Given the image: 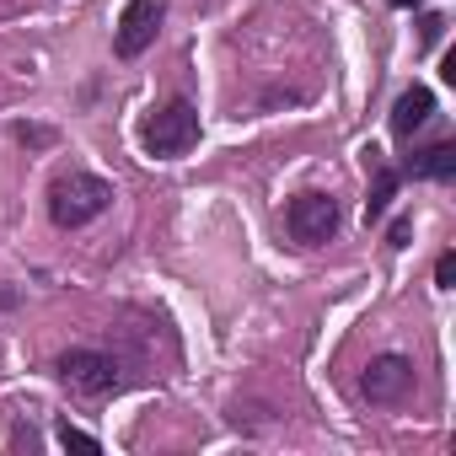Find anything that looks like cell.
<instances>
[{"instance_id":"cell-1","label":"cell","mask_w":456,"mask_h":456,"mask_svg":"<svg viewBox=\"0 0 456 456\" xmlns=\"http://www.w3.org/2000/svg\"><path fill=\"white\" fill-rule=\"evenodd\" d=\"M108 204H113V183L108 177H92V172H65L49 188V215H54V225H65V232L97 220Z\"/></svg>"},{"instance_id":"cell-2","label":"cell","mask_w":456,"mask_h":456,"mask_svg":"<svg viewBox=\"0 0 456 456\" xmlns=\"http://www.w3.org/2000/svg\"><path fill=\"white\" fill-rule=\"evenodd\" d=\"M140 140H145V151H151L156 161H172V156L193 151V145H199V108L183 102V97L167 102V108H156V113L145 118Z\"/></svg>"},{"instance_id":"cell-3","label":"cell","mask_w":456,"mask_h":456,"mask_svg":"<svg viewBox=\"0 0 456 456\" xmlns=\"http://www.w3.org/2000/svg\"><path fill=\"white\" fill-rule=\"evenodd\" d=\"M285 225H290V237H296L301 248H322V242L338 232V199H328V193H301V199H290Z\"/></svg>"},{"instance_id":"cell-4","label":"cell","mask_w":456,"mask_h":456,"mask_svg":"<svg viewBox=\"0 0 456 456\" xmlns=\"http://www.w3.org/2000/svg\"><path fill=\"white\" fill-rule=\"evenodd\" d=\"M60 381L81 397H108V392H118V365L97 349H70L60 360Z\"/></svg>"},{"instance_id":"cell-5","label":"cell","mask_w":456,"mask_h":456,"mask_svg":"<svg viewBox=\"0 0 456 456\" xmlns=\"http://www.w3.org/2000/svg\"><path fill=\"white\" fill-rule=\"evenodd\" d=\"M413 360H403V354H376L370 365H365V376H360V392L376 403V408H392V403H403V397H413Z\"/></svg>"},{"instance_id":"cell-6","label":"cell","mask_w":456,"mask_h":456,"mask_svg":"<svg viewBox=\"0 0 456 456\" xmlns=\"http://www.w3.org/2000/svg\"><path fill=\"white\" fill-rule=\"evenodd\" d=\"M156 28H161V0H129L118 12V33H113L118 60H140L156 44Z\"/></svg>"},{"instance_id":"cell-7","label":"cell","mask_w":456,"mask_h":456,"mask_svg":"<svg viewBox=\"0 0 456 456\" xmlns=\"http://www.w3.org/2000/svg\"><path fill=\"white\" fill-rule=\"evenodd\" d=\"M429 113H435V92H429V86H408V92L392 102V134H397V140H413V134L429 124Z\"/></svg>"},{"instance_id":"cell-8","label":"cell","mask_w":456,"mask_h":456,"mask_svg":"<svg viewBox=\"0 0 456 456\" xmlns=\"http://www.w3.org/2000/svg\"><path fill=\"white\" fill-rule=\"evenodd\" d=\"M376 156H381V151H376V145H365V161H376ZM397 183H403V177H397L392 167H381V161H376V183H370V199H365V220H370V225H376V220L392 209V199H397Z\"/></svg>"},{"instance_id":"cell-9","label":"cell","mask_w":456,"mask_h":456,"mask_svg":"<svg viewBox=\"0 0 456 456\" xmlns=\"http://www.w3.org/2000/svg\"><path fill=\"white\" fill-rule=\"evenodd\" d=\"M408 172H413V177H429V183L456 177V145H451V140H440V145H429V151H413Z\"/></svg>"},{"instance_id":"cell-10","label":"cell","mask_w":456,"mask_h":456,"mask_svg":"<svg viewBox=\"0 0 456 456\" xmlns=\"http://www.w3.org/2000/svg\"><path fill=\"white\" fill-rule=\"evenodd\" d=\"M440 33H445V17H440V12H424V17H419V49H435Z\"/></svg>"},{"instance_id":"cell-11","label":"cell","mask_w":456,"mask_h":456,"mask_svg":"<svg viewBox=\"0 0 456 456\" xmlns=\"http://www.w3.org/2000/svg\"><path fill=\"white\" fill-rule=\"evenodd\" d=\"M60 440H65V445H76V451H102V440H97V435H86V429H76V424H60Z\"/></svg>"},{"instance_id":"cell-12","label":"cell","mask_w":456,"mask_h":456,"mask_svg":"<svg viewBox=\"0 0 456 456\" xmlns=\"http://www.w3.org/2000/svg\"><path fill=\"white\" fill-rule=\"evenodd\" d=\"M17 140H22V145H54V129H44V124H17Z\"/></svg>"},{"instance_id":"cell-13","label":"cell","mask_w":456,"mask_h":456,"mask_svg":"<svg viewBox=\"0 0 456 456\" xmlns=\"http://www.w3.org/2000/svg\"><path fill=\"white\" fill-rule=\"evenodd\" d=\"M435 285H440V290L456 285V253H440V258H435Z\"/></svg>"},{"instance_id":"cell-14","label":"cell","mask_w":456,"mask_h":456,"mask_svg":"<svg viewBox=\"0 0 456 456\" xmlns=\"http://www.w3.org/2000/svg\"><path fill=\"white\" fill-rule=\"evenodd\" d=\"M408 237H413V220L403 215V220H392V232H387V248H408Z\"/></svg>"},{"instance_id":"cell-15","label":"cell","mask_w":456,"mask_h":456,"mask_svg":"<svg viewBox=\"0 0 456 456\" xmlns=\"http://www.w3.org/2000/svg\"><path fill=\"white\" fill-rule=\"evenodd\" d=\"M387 6H419V0H387Z\"/></svg>"}]
</instances>
